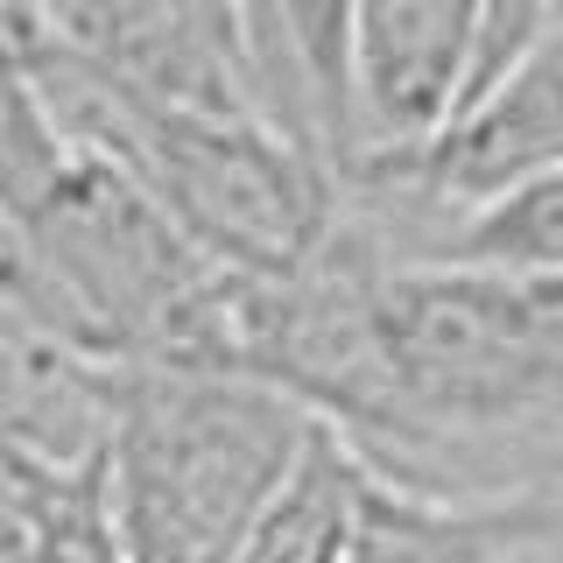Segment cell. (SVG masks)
Returning a JSON list of instances; mask_svg holds the SVG:
<instances>
[{
  "mask_svg": "<svg viewBox=\"0 0 563 563\" xmlns=\"http://www.w3.org/2000/svg\"><path fill=\"white\" fill-rule=\"evenodd\" d=\"M345 437L387 479L563 444V275L395 254L374 289V409Z\"/></svg>",
  "mask_w": 563,
  "mask_h": 563,
  "instance_id": "6da1fadb",
  "label": "cell"
},
{
  "mask_svg": "<svg viewBox=\"0 0 563 563\" xmlns=\"http://www.w3.org/2000/svg\"><path fill=\"white\" fill-rule=\"evenodd\" d=\"M0 303L99 366H225L233 275L134 169L78 148L29 219H0Z\"/></svg>",
  "mask_w": 563,
  "mask_h": 563,
  "instance_id": "7a4b0ae2",
  "label": "cell"
},
{
  "mask_svg": "<svg viewBox=\"0 0 563 563\" xmlns=\"http://www.w3.org/2000/svg\"><path fill=\"white\" fill-rule=\"evenodd\" d=\"M35 64L70 141L134 169L148 198L198 240L211 268L240 282H289L339 240L352 211L345 176L310 163L246 106L141 92L64 49H43Z\"/></svg>",
  "mask_w": 563,
  "mask_h": 563,
  "instance_id": "3957f363",
  "label": "cell"
},
{
  "mask_svg": "<svg viewBox=\"0 0 563 563\" xmlns=\"http://www.w3.org/2000/svg\"><path fill=\"white\" fill-rule=\"evenodd\" d=\"M317 422L296 395L225 366H120L106 457L120 563H233L303 465Z\"/></svg>",
  "mask_w": 563,
  "mask_h": 563,
  "instance_id": "277c9868",
  "label": "cell"
},
{
  "mask_svg": "<svg viewBox=\"0 0 563 563\" xmlns=\"http://www.w3.org/2000/svg\"><path fill=\"white\" fill-rule=\"evenodd\" d=\"M563 169V0L542 22V35L521 49L500 78L486 85L465 113L451 120L430 148L401 155V163H374L352 176V205H366L380 225H430V240L451 219L479 211L507 190L536 184V176Z\"/></svg>",
  "mask_w": 563,
  "mask_h": 563,
  "instance_id": "5b68a950",
  "label": "cell"
},
{
  "mask_svg": "<svg viewBox=\"0 0 563 563\" xmlns=\"http://www.w3.org/2000/svg\"><path fill=\"white\" fill-rule=\"evenodd\" d=\"M225 49L246 113L352 184L366 163L352 0H225Z\"/></svg>",
  "mask_w": 563,
  "mask_h": 563,
  "instance_id": "8992f818",
  "label": "cell"
},
{
  "mask_svg": "<svg viewBox=\"0 0 563 563\" xmlns=\"http://www.w3.org/2000/svg\"><path fill=\"white\" fill-rule=\"evenodd\" d=\"M366 163H401L479 99L486 0H352Z\"/></svg>",
  "mask_w": 563,
  "mask_h": 563,
  "instance_id": "52a82bcc",
  "label": "cell"
},
{
  "mask_svg": "<svg viewBox=\"0 0 563 563\" xmlns=\"http://www.w3.org/2000/svg\"><path fill=\"white\" fill-rule=\"evenodd\" d=\"M380 472L339 422H317L303 465L275 493V507L254 521V536L233 550V563H352L374 515Z\"/></svg>",
  "mask_w": 563,
  "mask_h": 563,
  "instance_id": "ba28073f",
  "label": "cell"
},
{
  "mask_svg": "<svg viewBox=\"0 0 563 563\" xmlns=\"http://www.w3.org/2000/svg\"><path fill=\"white\" fill-rule=\"evenodd\" d=\"M70 163H78V141L43 85V64L0 43V219H29L64 184Z\"/></svg>",
  "mask_w": 563,
  "mask_h": 563,
  "instance_id": "9c48e42d",
  "label": "cell"
},
{
  "mask_svg": "<svg viewBox=\"0 0 563 563\" xmlns=\"http://www.w3.org/2000/svg\"><path fill=\"white\" fill-rule=\"evenodd\" d=\"M550 14H556V0H486V78H479V92L536 43Z\"/></svg>",
  "mask_w": 563,
  "mask_h": 563,
  "instance_id": "30bf717a",
  "label": "cell"
},
{
  "mask_svg": "<svg viewBox=\"0 0 563 563\" xmlns=\"http://www.w3.org/2000/svg\"><path fill=\"white\" fill-rule=\"evenodd\" d=\"M0 43L43 57L49 49V0H0Z\"/></svg>",
  "mask_w": 563,
  "mask_h": 563,
  "instance_id": "8fae6325",
  "label": "cell"
},
{
  "mask_svg": "<svg viewBox=\"0 0 563 563\" xmlns=\"http://www.w3.org/2000/svg\"><path fill=\"white\" fill-rule=\"evenodd\" d=\"M0 457H14V451H8V444H0Z\"/></svg>",
  "mask_w": 563,
  "mask_h": 563,
  "instance_id": "7c38bea8",
  "label": "cell"
},
{
  "mask_svg": "<svg viewBox=\"0 0 563 563\" xmlns=\"http://www.w3.org/2000/svg\"><path fill=\"white\" fill-rule=\"evenodd\" d=\"M219 8H225V0H219Z\"/></svg>",
  "mask_w": 563,
  "mask_h": 563,
  "instance_id": "4fadbf2b",
  "label": "cell"
}]
</instances>
